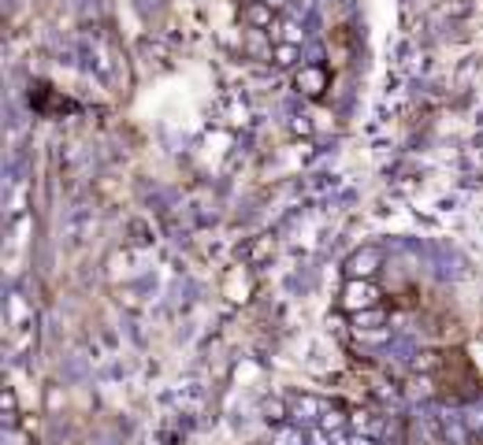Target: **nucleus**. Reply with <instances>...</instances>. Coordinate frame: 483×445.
Instances as JSON below:
<instances>
[{
	"label": "nucleus",
	"mask_w": 483,
	"mask_h": 445,
	"mask_svg": "<svg viewBox=\"0 0 483 445\" xmlns=\"http://www.w3.org/2000/svg\"><path fill=\"white\" fill-rule=\"evenodd\" d=\"M290 416H302V419H320L324 416V401H316L313 394H302L290 401Z\"/></svg>",
	"instance_id": "nucleus-5"
},
{
	"label": "nucleus",
	"mask_w": 483,
	"mask_h": 445,
	"mask_svg": "<svg viewBox=\"0 0 483 445\" xmlns=\"http://www.w3.org/2000/svg\"><path fill=\"white\" fill-rule=\"evenodd\" d=\"M261 412H264V419H268V423H275V427H279V423H286L290 405H286V401H279V397H268L264 405H261Z\"/></svg>",
	"instance_id": "nucleus-9"
},
{
	"label": "nucleus",
	"mask_w": 483,
	"mask_h": 445,
	"mask_svg": "<svg viewBox=\"0 0 483 445\" xmlns=\"http://www.w3.org/2000/svg\"><path fill=\"white\" fill-rule=\"evenodd\" d=\"M346 427H350V419L342 416L338 408H324V416H320V430H324V434H342Z\"/></svg>",
	"instance_id": "nucleus-8"
},
{
	"label": "nucleus",
	"mask_w": 483,
	"mask_h": 445,
	"mask_svg": "<svg viewBox=\"0 0 483 445\" xmlns=\"http://www.w3.org/2000/svg\"><path fill=\"white\" fill-rule=\"evenodd\" d=\"M272 34H275V45H302L305 41V30L297 23H286V19H279L272 26Z\"/></svg>",
	"instance_id": "nucleus-6"
},
{
	"label": "nucleus",
	"mask_w": 483,
	"mask_h": 445,
	"mask_svg": "<svg viewBox=\"0 0 483 445\" xmlns=\"http://www.w3.org/2000/svg\"><path fill=\"white\" fill-rule=\"evenodd\" d=\"M297 52H302V45H275L272 49V63H275V67H294Z\"/></svg>",
	"instance_id": "nucleus-10"
},
{
	"label": "nucleus",
	"mask_w": 483,
	"mask_h": 445,
	"mask_svg": "<svg viewBox=\"0 0 483 445\" xmlns=\"http://www.w3.org/2000/svg\"><path fill=\"white\" fill-rule=\"evenodd\" d=\"M0 405H4V423H8V427H15V423H19V401H15V389H12V386L4 389Z\"/></svg>",
	"instance_id": "nucleus-12"
},
{
	"label": "nucleus",
	"mask_w": 483,
	"mask_h": 445,
	"mask_svg": "<svg viewBox=\"0 0 483 445\" xmlns=\"http://www.w3.org/2000/svg\"><path fill=\"white\" fill-rule=\"evenodd\" d=\"M383 264H386V260H383L379 245H361L357 253L346 260V267H342V271H346V278H375L383 271Z\"/></svg>",
	"instance_id": "nucleus-2"
},
{
	"label": "nucleus",
	"mask_w": 483,
	"mask_h": 445,
	"mask_svg": "<svg viewBox=\"0 0 483 445\" xmlns=\"http://www.w3.org/2000/svg\"><path fill=\"white\" fill-rule=\"evenodd\" d=\"M290 130H294V134H305V137H309V134H313V123H309V119L302 115V119H294V123H290Z\"/></svg>",
	"instance_id": "nucleus-15"
},
{
	"label": "nucleus",
	"mask_w": 483,
	"mask_h": 445,
	"mask_svg": "<svg viewBox=\"0 0 483 445\" xmlns=\"http://www.w3.org/2000/svg\"><path fill=\"white\" fill-rule=\"evenodd\" d=\"M294 82H297V90H302L305 96H313V101H320V96L327 93V85H331L327 71L320 67V63H309V67H297Z\"/></svg>",
	"instance_id": "nucleus-3"
},
{
	"label": "nucleus",
	"mask_w": 483,
	"mask_h": 445,
	"mask_svg": "<svg viewBox=\"0 0 483 445\" xmlns=\"http://www.w3.org/2000/svg\"><path fill=\"white\" fill-rule=\"evenodd\" d=\"M480 438H483V434H480Z\"/></svg>",
	"instance_id": "nucleus-18"
},
{
	"label": "nucleus",
	"mask_w": 483,
	"mask_h": 445,
	"mask_svg": "<svg viewBox=\"0 0 483 445\" xmlns=\"http://www.w3.org/2000/svg\"><path fill=\"white\" fill-rule=\"evenodd\" d=\"M49 408H60V389L49 386Z\"/></svg>",
	"instance_id": "nucleus-16"
},
{
	"label": "nucleus",
	"mask_w": 483,
	"mask_h": 445,
	"mask_svg": "<svg viewBox=\"0 0 483 445\" xmlns=\"http://www.w3.org/2000/svg\"><path fill=\"white\" fill-rule=\"evenodd\" d=\"M353 334H357V338L361 342H386V338H391V327H383V330H353Z\"/></svg>",
	"instance_id": "nucleus-14"
},
{
	"label": "nucleus",
	"mask_w": 483,
	"mask_h": 445,
	"mask_svg": "<svg viewBox=\"0 0 483 445\" xmlns=\"http://www.w3.org/2000/svg\"><path fill=\"white\" fill-rule=\"evenodd\" d=\"M272 445H302V434H297L294 427H286V423H279V430H275Z\"/></svg>",
	"instance_id": "nucleus-13"
},
{
	"label": "nucleus",
	"mask_w": 483,
	"mask_h": 445,
	"mask_svg": "<svg viewBox=\"0 0 483 445\" xmlns=\"http://www.w3.org/2000/svg\"><path fill=\"white\" fill-rule=\"evenodd\" d=\"M353 319V330H368V327H375V323H383V305L379 308H364V312H357V316H350Z\"/></svg>",
	"instance_id": "nucleus-11"
},
{
	"label": "nucleus",
	"mask_w": 483,
	"mask_h": 445,
	"mask_svg": "<svg viewBox=\"0 0 483 445\" xmlns=\"http://www.w3.org/2000/svg\"><path fill=\"white\" fill-rule=\"evenodd\" d=\"M350 445H375V442H372V434H357V438H353Z\"/></svg>",
	"instance_id": "nucleus-17"
},
{
	"label": "nucleus",
	"mask_w": 483,
	"mask_h": 445,
	"mask_svg": "<svg viewBox=\"0 0 483 445\" xmlns=\"http://www.w3.org/2000/svg\"><path fill=\"white\" fill-rule=\"evenodd\" d=\"M245 23H249L253 30H272L279 19H275V4H268V0H249L245 4Z\"/></svg>",
	"instance_id": "nucleus-4"
},
{
	"label": "nucleus",
	"mask_w": 483,
	"mask_h": 445,
	"mask_svg": "<svg viewBox=\"0 0 483 445\" xmlns=\"http://www.w3.org/2000/svg\"><path fill=\"white\" fill-rule=\"evenodd\" d=\"M268 256H275V237L272 234H261L256 242L249 245V264H264Z\"/></svg>",
	"instance_id": "nucleus-7"
},
{
	"label": "nucleus",
	"mask_w": 483,
	"mask_h": 445,
	"mask_svg": "<svg viewBox=\"0 0 483 445\" xmlns=\"http://www.w3.org/2000/svg\"><path fill=\"white\" fill-rule=\"evenodd\" d=\"M379 305H383V289L375 286V278H346L342 297H338V308L346 316H357V312L379 308Z\"/></svg>",
	"instance_id": "nucleus-1"
}]
</instances>
